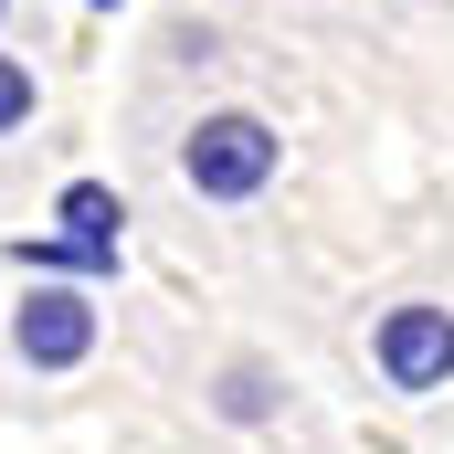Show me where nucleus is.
<instances>
[{
	"label": "nucleus",
	"instance_id": "f257e3e1",
	"mask_svg": "<svg viewBox=\"0 0 454 454\" xmlns=\"http://www.w3.org/2000/svg\"><path fill=\"white\" fill-rule=\"evenodd\" d=\"M275 159H286V137H275L264 116H243V106L201 116V127L180 137V180H191L201 201H254V191L275 180Z\"/></svg>",
	"mask_w": 454,
	"mask_h": 454
},
{
	"label": "nucleus",
	"instance_id": "f03ea898",
	"mask_svg": "<svg viewBox=\"0 0 454 454\" xmlns=\"http://www.w3.org/2000/svg\"><path fill=\"white\" fill-rule=\"evenodd\" d=\"M370 370L391 380V391H444L454 380V307H434V296H412V307H391L380 328H370Z\"/></svg>",
	"mask_w": 454,
	"mask_h": 454
},
{
	"label": "nucleus",
	"instance_id": "7ed1b4c3",
	"mask_svg": "<svg viewBox=\"0 0 454 454\" xmlns=\"http://www.w3.org/2000/svg\"><path fill=\"white\" fill-rule=\"evenodd\" d=\"M11 348H21V370H85V348H96V296L32 275V296L11 307Z\"/></svg>",
	"mask_w": 454,
	"mask_h": 454
},
{
	"label": "nucleus",
	"instance_id": "20e7f679",
	"mask_svg": "<svg viewBox=\"0 0 454 454\" xmlns=\"http://www.w3.org/2000/svg\"><path fill=\"white\" fill-rule=\"evenodd\" d=\"M116 223H127V201H116L106 180H64V201H53V232H74V243L116 254Z\"/></svg>",
	"mask_w": 454,
	"mask_h": 454
},
{
	"label": "nucleus",
	"instance_id": "39448f33",
	"mask_svg": "<svg viewBox=\"0 0 454 454\" xmlns=\"http://www.w3.org/2000/svg\"><path fill=\"white\" fill-rule=\"evenodd\" d=\"M11 264H21V275H85V286H96V275H116V254L74 243V232H21V243H11Z\"/></svg>",
	"mask_w": 454,
	"mask_h": 454
},
{
	"label": "nucleus",
	"instance_id": "423d86ee",
	"mask_svg": "<svg viewBox=\"0 0 454 454\" xmlns=\"http://www.w3.org/2000/svg\"><path fill=\"white\" fill-rule=\"evenodd\" d=\"M275 402H286V380H275L264 359H232L223 380H212V412H223V423H275Z\"/></svg>",
	"mask_w": 454,
	"mask_h": 454
},
{
	"label": "nucleus",
	"instance_id": "0eeeda50",
	"mask_svg": "<svg viewBox=\"0 0 454 454\" xmlns=\"http://www.w3.org/2000/svg\"><path fill=\"white\" fill-rule=\"evenodd\" d=\"M11 127H32V64L21 53H0V137Z\"/></svg>",
	"mask_w": 454,
	"mask_h": 454
},
{
	"label": "nucleus",
	"instance_id": "6e6552de",
	"mask_svg": "<svg viewBox=\"0 0 454 454\" xmlns=\"http://www.w3.org/2000/svg\"><path fill=\"white\" fill-rule=\"evenodd\" d=\"M96 11H116V0H96Z\"/></svg>",
	"mask_w": 454,
	"mask_h": 454
}]
</instances>
